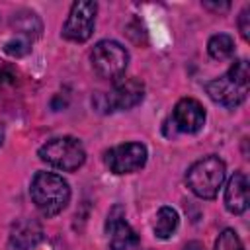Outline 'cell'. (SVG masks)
<instances>
[{
    "mask_svg": "<svg viewBox=\"0 0 250 250\" xmlns=\"http://www.w3.org/2000/svg\"><path fill=\"white\" fill-rule=\"evenodd\" d=\"M250 8H244L242 12H240V18H238V27H240V33H242V37L248 41L250 39Z\"/></svg>",
    "mask_w": 250,
    "mask_h": 250,
    "instance_id": "18",
    "label": "cell"
},
{
    "mask_svg": "<svg viewBox=\"0 0 250 250\" xmlns=\"http://www.w3.org/2000/svg\"><path fill=\"white\" fill-rule=\"evenodd\" d=\"M12 23L16 25V31L20 37H25L27 41H31L33 37L39 35L41 31V21L37 18L35 12H29V10H21L18 14H14V20Z\"/></svg>",
    "mask_w": 250,
    "mask_h": 250,
    "instance_id": "14",
    "label": "cell"
},
{
    "mask_svg": "<svg viewBox=\"0 0 250 250\" xmlns=\"http://www.w3.org/2000/svg\"><path fill=\"white\" fill-rule=\"evenodd\" d=\"M225 176H227L225 162L219 156L211 154V156H205L189 166V170L186 174V184L191 189V193H195L197 197L213 199L219 193V189L225 182Z\"/></svg>",
    "mask_w": 250,
    "mask_h": 250,
    "instance_id": "3",
    "label": "cell"
},
{
    "mask_svg": "<svg viewBox=\"0 0 250 250\" xmlns=\"http://www.w3.org/2000/svg\"><path fill=\"white\" fill-rule=\"evenodd\" d=\"M90 61H92L94 72L100 78L117 80L123 76L129 64V53L121 43L113 39H104V41H98L96 47L92 49Z\"/></svg>",
    "mask_w": 250,
    "mask_h": 250,
    "instance_id": "6",
    "label": "cell"
},
{
    "mask_svg": "<svg viewBox=\"0 0 250 250\" xmlns=\"http://www.w3.org/2000/svg\"><path fill=\"white\" fill-rule=\"evenodd\" d=\"M215 250H244V246L232 229H225L215 242Z\"/></svg>",
    "mask_w": 250,
    "mask_h": 250,
    "instance_id": "16",
    "label": "cell"
},
{
    "mask_svg": "<svg viewBox=\"0 0 250 250\" xmlns=\"http://www.w3.org/2000/svg\"><path fill=\"white\" fill-rule=\"evenodd\" d=\"M225 207L232 215H240L248 209V178L244 172H234L225 188Z\"/></svg>",
    "mask_w": 250,
    "mask_h": 250,
    "instance_id": "11",
    "label": "cell"
},
{
    "mask_svg": "<svg viewBox=\"0 0 250 250\" xmlns=\"http://www.w3.org/2000/svg\"><path fill=\"white\" fill-rule=\"evenodd\" d=\"M43 238V229L33 219H21L12 227L10 232V248L14 250H29L35 248Z\"/></svg>",
    "mask_w": 250,
    "mask_h": 250,
    "instance_id": "12",
    "label": "cell"
},
{
    "mask_svg": "<svg viewBox=\"0 0 250 250\" xmlns=\"http://www.w3.org/2000/svg\"><path fill=\"white\" fill-rule=\"evenodd\" d=\"M207 51H209V55L215 61H225V59L232 57V53H234V41L227 33H217V35H213L209 39Z\"/></svg>",
    "mask_w": 250,
    "mask_h": 250,
    "instance_id": "15",
    "label": "cell"
},
{
    "mask_svg": "<svg viewBox=\"0 0 250 250\" xmlns=\"http://www.w3.org/2000/svg\"><path fill=\"white\" fill-rule=\"evenodd\" d=\"M146 146L141 143H125L109 148L105 152V164L113 174H131L145 166L146 162Z\"/></svg>",
    "mask_w": 250,
    "mask_h": 250,
    "instance_id": "8",
    "label": "cell"
},
{
    "mask_svg": "<svg viewBox=\"0 0 250 250\" xmlns=\"http://www.w3.org/2000/svg\"><path fill=\"white\" fill-rule=\"evenodd\" d=\"M182 250H205V248H203V244H201V242L191 240V242H188V244H186Z\"/></svg>",
    "mask_w": 250,
    "mask_h": 250,
    "instance_id": "19",
    "label": "cell"
},
{
    "mask_svg": "<svg viewBox=\"0 0 250 250\" xmlns=\"http://www.w3.org/2000/svg\"><path fill=\"white\" fill-rule=\"evenodd\" d=\"M4 51L8 53V55H12V57H21V55H25L27 51H29V41L25 39V37H14V39H10L8 43H6V47H4Z\"/></svg>",
    "mask_w": 250,
    "mask_h": 250,
    "instance_id": "17",
    "label": "cell"
},
{
    "mask_svg": "<svg viewBox=\"0 0 250 250\" xmlns=\"http://www.w3.org/2000/svg\"><path fill=\"white\" fill-rule=\"evenodd\" d=\"M205 123V109L193 98H182L172 111V125L178 133H197Z\"/></svg>",
    "mask_w": 250,
    "mask_h": 250,
    "instance_id": "9",
    "label": "cell"
},
{
    "mask_svg": "<svg viewBox=\"0 0 250 250\" xmlns=\"http://www.w3.org/2000/svg\"><path fill=\"white\" fill-rule=\"evenodd\" d=\"M98 4L90 0H78L70 6L68 18L62 25V37L74 43H84L92 37L96 25Z\"/></svg>",
    "mask_w": 250,
    "mask_h": 250,
    "instance_id": "7",
    "label": "cell"
},
{
    "mask_svg": "<svg viewBox=\"0 0 250 250\" xmlns=\"http://www.w3.org/2000/svg\"><path fill=\"white\" fill-rule=\"evenodd\" d=\"M203 6L205 8H215V10H227L229 8V4H209V2H205Z\"/></svg>",
    "mask_w": 250,
    "mask_h": 250,
    "instance_id": "20",
    "label": "cell"
},
{
    "mask_svg": "<svg viewBox=\"0 0 250 250\" xmlns=\"http://www.w3.org/2000/svg\"><path fill=\"white\" fill-rule=\"evenodd\" d=\"M250 88V68L248 61H236L223 76L213 78L205 84L209 98L225 107H236L246 100Z\"/></svg>",
    "mask_w": 250,
    "mask_h": 250,
    "instance_id": "1",
    "label": "cell"
},
{
    "mask_svg": "<svg viewBox=\"0 0 250 250\" xmlns=\"http://www.w3.org/2000/svg\"><path fill=\"white\" fill-rule=\"evenodd\" d=\"M145 98V86L137 78H127L123 82H117L111 92H98L92 98V105L100 113H111V111H123L131 109L137 104H141Z\"/></svg>",
    "mask_w": 250,
    "mask_h": 250,
    "instance_id": "5",
    "label": "cell"
},
{
    "mask_svg": "<svg viewBox=\"0 0 250 250\" xmlns=\"http://www.w3.org/2000/svg\"><path fill=\"white\" fill-rule=\"evenodd\" d=\"M105 232L111 250H135L139 246V236L123 215H109L105 223Z\"/></svg>",
    "mask_w": 250,
    "mask_h": 250,
    "instance_id": "10",
    "label": "cell"
},
{
    "mask_svg": "<svg viewBox=\"0 0 250 250\" xmlns=\"http://www.w3.org/2000/svg\"><path fill=\"white\" fill-rule=\"evenodd\" d=\"M39 158L62 172H74L84 164L86 150L74 137H55L39 148Z\"/></svg>",
    "mask_w": 250,
    "mask_h": 250,
    "instance_id": "4",
    "label": "cell"
},
{
    "mask_svg": "<svg viewBox=\"0 0 250 250\" xmlns=\"http://www.w3.org/2000/svg\"><path fill=\"white\" fill-rule=\"evenodd\" d=\"M178 223H180V217H178L176 209H172L168 205L160 207L156 217H154V234H156V238H162V240L170 238L176 232Z\"/></svg>",
    "mask_w": 250,
    "mask_h": 250,
    "instance_id": "13",
    "label": "cell"
},
{
    "mask_svg": "<svg viewBox=\"0 0 250 250\" xmlns=\"http://www.w3.org/2000/svg\"><path fill=\"white\" fill-rule=\"evenodd\" d=\"M29 193H31L35 207L45 217L59 215L70 201L68 182L62 176L53 174V172H37L31 180Z\"/></svg>",
    "mask_w": 250,
    "mask_h": 250,
    "instance_id": "2",
    "label": "cell"
}]
</instances>
